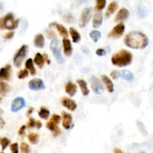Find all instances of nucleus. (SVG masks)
<instances>
[{
  "label": "nucleus",
  "mask_w": 153,
  "mask_h": 153,
  "mask_svg": "<svg viewBox=\"0 0 153 153\" xmlns=\"http://www.w3.org/2000/svg\"><path fill=\"white\" fill-rule=\"evenodd\" d=\"M124 43L128 47L131 49H142L149 44V39L143 33L140 31H131L126 35Z\"/></svg>",
  "instance_id": "obj_1"
},
{
  "label": "nucleus",
  "mask_w": 153,
  "mask_h": 153,
  "mask_svg": "<svg viewBox=\"0 0 153 153\" xmlns=\"http://www.w3.org/2000/svg\"><path fill=\"white\" fill-rule=\"evenodd\" d=\"M131 61H132V55L129 51L126 49H121L111 57L112 64L120 67L128 65L131 64Z\"/></svg>",
  "instance_id": "obj_2"
},
{
  "label": "nucleus",
  "mask_w": 153,
  "mask_h": 153,
  "mask_svg": "<svg viewBox=\"0 0 153 153\" xmlns=\"http://www.w3.org/2000/svg\"><path fill=\"white\" fill-rule=\"evenodd\" d=\"M28 49V46L27 45H23V46H22L19 48V49L17 51L16 55H14V58H13V64L16 67H21L22 61H23L24 58H25V56L27 55Z\"/></svg>",
  "instance_id": "obj_3"
},
{
  "label": "nucleus",
  "mask_w": 153,
  "mask_h": 153,
  "mask_svg": "<svg viewBox=\"0 0 153 153\" xmlns=\"http://www.w3.org/2000/svg\"><path fill=\"white\" fill-rule=\"evenodd\" d=\"M50 49L52 50V53H53L54 57L57 60V61L59 64H63L64 63V58H63L62 55H61V46H60V43L58 40L53 39L52 40L50 43Z\"/></svg>",
  "instance_id": "obj_4"
},
{
  "label": "nucleus",
  "mask_w": 153,
  "mask_h": 153,
  "mask_svg": "<svg viewBox=\"0 0 153 153\" xmlns=\"http://www.w3.org/2000/svg\"><path fill=\"white\" fill-rule=\"evenodd\" d=\"M19 25V19H14L13 13H8L4 17V28L8 30H13Z\"/></svg>",
  "instance_id": "obj_5"
},
{
  "label": "nucleus",
  "mask_w": 153,
  "mask_h": 153,
  "mask_svg": "<svg viewBox=\"0 0 153 153\" xmlns=\"http://www.w3.org/2000/svg\"><path fill=\"white\" fill-rule=\"evenodd\" d=\"M91 16H92V9H91V7H86V8L82 10L79 22L80 28H84V27L88 25L91 18Z\"/></svg>",
  "instance_id": "obj_6"
},
{
  "label": "nucleus",
  "mask_w": 153,
  "mask_h": 153,
  "mask_svg": "<svg viewBox=\"0 0 153 153\" xmlns=\"http://www.w3.org/2000/svg\"><path fill=\"white\" fill-rule=\"evenodd\" d=\"M124 31H125V25L123 22H120L115 25L113 29L108 33V37L119 38L123 34Z\"/></svg>",
  "instance_id": "obj_7"
},
{
  "label": "nucleus",
  "mask_w": 153,
  "mask_h": 153,
  "mask_svg": "<svg viewBox=\"0 0 153 153\" xmlns=\"http://www.w3.org/2000/svg\"><path fill=\"white\" fill-rule=\"evenodd\" d=\"M90 82H91V88H92L93 91L95 94H100L104 91V87H103L102 84L101 83L100 80L97 77L92 76L91 78Z\"/></svg>",
  "instance_id": "obj_8"
},
{
  "label": "nucleus",
  "mask_w": 153,
  "mask_h": 153,
  "mask_svg": "<svg viewBox=\"0 0 153 153\" xmlns=\"http://www.w3.org/2000/svg\"><path fill=\"white\" fill-rule=\"evenodd\" d=\"M25 106V101L22 97H16L11 103L10 109L13 112H17Z\"/></svg>",
  "instance_id": "obj_9"
},
{
  "label": "nucleus",
  "mask_w": 153,
  "mask_h": 153,
  "mask_svg": "<svg viewBox=\"0 0 153 153\" xmlns=\"http://www.w3.org/2000/svg\"><path fill=\"white\" fill-rule=\"evenodd\" d=\"M28 88L32 91H40L45 89V85L41 79H34L28 82Z\"/></svg>",
  "instance_id": "obj_10"
},
{
  "label": "nucleus",
  "mask_w": 153,
  "mask_h": 153,
  "mask_svg": "<svg viewBox=\"0 0 153 153\" xmlns=\"http://www.w3.org/2000/svg\"><path fill=\"white\" fill-rule=\"evenodd\" d=\"M61 104H62L63 106L67 108L68 110L72 111L76 110V108H77V105L75 102L74 100L67 98V97H63L61 99Z\"/></svg>",
  "instance_id": "obj_11"
},
{
  "label": "nucleus",
  "mask_w": 153,
  "mask_h": 153,
  "mask_svg": "<svg viewBox=\"0 0 153 153\" xmlns=\"http://www.w3.org/2000/svg\"><path fill=\"white\" fill-rule=\"evenodd\" d=\"M62 118H63V126L66 129H70L73 126L72 123V116L69 114L68 113L65 111L62 112Z\"/></svg>",
  "instance_id": "obj_12"
},
{
  "label": "nucleus",
  "mask_w": 153,
  "mask_h": 153,
  "mask_svg": "<svg viewBox=\"0 0 153 153\" xmlns=\"http://www.w3.org/2000/svg\"><path fill=\"white\" fill-rule=\"evenodd\" d=\"M63 47H64V52L67 56H70L73 52V47H72L71 42L69 39L63 38Z\"/></svg>",
  "instance_id": "obj_13"
},
{
  "label": "nucleus",
  "mask_w": 153,
  "mask_h": 153,
  "mask_svg": "<svg viewBox=\"0 0 153 153\" xmlns=\"http://www.w3.org/2000/svg\"><path fill=\"white\" fill-rule=\"evenodd\" d=\"M129 11L126 8H125V7H122L118 11V13H117L116 16H115V21L125 20V19H126L129 16Z\"/></svg>",
  "instance_id": "obj_14"
},
{
  "label": "nucleus",
  "mask_w": 153,
  "mask_h": 153,
  "mask_svg": "<svg viewBox=\"0 0 153 153\" xmlns=\"http://www.w3.org/2000/svg\"><path fill=\"white\" fill-rule=\"evenodd\" d=\"M10 72H11L10 65H7L4 67H2L0 70V79L8 80L10 76Z\"/></svg>",
  "instance_id": "obj_15"
},
{
  "label": "nucleus",
  "mask_w": 153,
  "mask_h": 153,
  "mask_svg": "<svg viewBox=\"0 0 153 153\" xmlns=\"http://www.w3.org/2000/svg\"><path fill=\"white\" fill-rule=\"evenodd\" d=\"M102 78V82H104L106 88H107L108 91L109 93H112L114 91V85H113V82H112V81L111 80L110 78L108 77L106 75H102V76H101Z\"/></svg>",
  "instance_id": "obj_16"
},
{
  "label": "nucleus",
  "mask_w": 153,
  "mask_h": 153,
  "mask_svg": "<svg viewBox=\"0 0 153 153\" xmlns=\"http://www.w3.org/2000/svg\"><path fill=\"white\" fill-rule=\"evenodd\" d=\"M102 12H97L94 15V19H93V26L94 28H99L102 23Z\"/></svg>",
  "instance_id": "obj_17"
},
{
  "label": "nucleus",
  "mask_w": 153,
  "mask_h": 153,
  "mask_svg": "<svg viewBox=\"0 0 153 153\" xmlns=\"http://www.w3.org/2000/svg\"><path fill=\"white\" fill-rule=\"evenodd\" d=\"M65 91L67 94H68L70 97H73L77 91V88L75 84L73 82H67L65 85Z\"/></svg>",
  "instance_id": "obj_18"
},
{
  "label": "nucleus",
  "mask_w": 153,
  "mask_h": 153,
  "mask_svg": "<svg viewBox=\"0 0 153 153\" xmlns=\"http://www.w3.org/2000/svg\"><path fill=\"white\" fill-rule=\"evenodd\" d=\"M34 45L37 48H43L45 44V39L44 37L42 34H38L36 35L34 41Z\"/></svg>",
  "instance_id": "obj_19"
},
{
  "label": "nucleus",
  "mask_w": 153,
  "mask_h": 153,
  "mask_svg": "<svg viewBox=\"0 0 153 153\" xmlns=\"http://www.w3.org/2000/svg\"><path fill=\"white\" fill-rule=\"evenodd\" d=\"M50 25H55V28H57V30L58 31V32L60 33L62 37H67L68 36V31H67V28L64 26V25H61L59 23H56V22H53V23H51Z\"/></svg>",
  "instance_id": "obj_20"
},
{
  "label": "nucleus",
  "mask_w": 153,
  "mask_h": 153,
  "mask_svg": "<svg viewBox=\"0 0 153 153\" xmlns=\"http://www.w3.org/2000/svg\"><path fill=\"white\" fill-rule=\"evenodd\" d=\"M77 83L79 84V87L81 88V91H82V93L83 94L84 96H87L89 94V90H88V84L83 79H79L77 81Z\"/></svg>",
  "instance_id": "obj_21"
},
{
  "label": "nucleus",
  "mask_w": 153,
  "mask_h": 153,
  "mask_svg": "<svg viewBox=\"0 0 153 153\" xmlns=\"http://www.w3.org/2000/svg\"><path fill=\"white\" fill-rule=\"evenodd\" d=\"M118 7V4L116 2V1H111L110 4H108V8L107 10H106V13H105V16L107 17L110 16L112 13H114L115 12V10H117Z\"/></svg>",
  "instance_id": "obj_22"
},
{
  "label": "nucleus",
  "mask_w": 153,
  "mask_h": 153,
  "mask_svg": "<svg viewBox=\"0 0 153 153\" xmlns=\"http://www.w3.org/2000/svg\"><path fill=\"white\" fill-rule=\"evenodd\" d=\"M46 127L47 128H49L50 131H52L53 132L54 136H57L61 133V130L60 128L57 126V125H55V123H52L51 121H49V122L46 123Z\"/></svg>",
  "instance_id": "obj_23"
},
{
  "label": "nucleus",
  "mask_w": 153,
  "mask_h": 153,
  "mask_svg": "<svg viewBox=\"0 0 153 153\" xmlns=\"http://www.w3.org/2000/svg\"><path fill=\"white\" fill-rule=\"evenodd\" d=\"M25 68L28 71L30 72L31 75L34 76L36 74V70L34 67V64H33V61L31 58H28L26 61H25Z\"/></svg>",
  "instance_id": "obj_24"
},
{
  "label": "nucleus",
  "mask_w": 153,
  "mask_h": 153,
  "mask_svg": "<svg viewBox=\"0 0 153 153\" xmlns=\"http://www.w3.org/2000/svg\"><path fill=\"white\" fill-rule=\"evenodd\" d=\"M120 76L123 79H124L126 81H128V82H131V81H132L133 79H134V75H133V73L126 70L121 71L120 73Z\"/></svg>",
  "instance_id": "obj_25"
},
{
  "label": "nucleus",
  "mask_w": 153,
  "mask_h": 153,
  "mask_svg": "<svg viewBox=\"0 0 153 153\" xmlns=\"http://www.w3.org/2000/svg\"><path fill=\"white\" fill-rule=\"evenodd\" d=\"M34 61L40 68H42V67H43V65H44L45 63V59L44 58H43V55H42L41 54L37 52V53L36 54L35 57H34Z\"/></svg>",
  "instance_id": "obj_26"
},
{
  "label": "nucleus",
  "mask_w": 153,
  "mask_h": 153,
  "mask_svg": "<svg viewBox=\"0 0 153 153\" xmlns=\"http://www.w3.org/2000/svg\"><path fill=\"white\" fill-rule=\"evenodd\" d=\"M10 91V87L7 83L0 81V95L5 96Z\"/></svg>",
  "instance_id": "obj_27"
},
{
  "label": "nucleus",
  "mask_w": 153,
  "mask_h": 153,
  "mask_svg": "<svg viewBox=\"0 0 153 153\" xmlns=\"http://www.w3.org/2000/svg\"><path fill=\"white\" fill-rule=\"evenodd\" d=\"M70 34L71 35L72 39H73V41L74 43H79L81 40V35L77 31H76L75 28H70Z\"/></svg>",
  "instance_id": "obj_28"
},
{
  "label": "nucleus",
  "mask_w": 153,
  "mask_h": 153,
  "mask_svg": "<svg viewBox=\"0 0 153 153\" xmlns=\"http://www.w3.org/2000/svg\"><path fill=\"white\" fill-rule=\"evenodd\" d=\"M49 111L44 107H42L38 112V115L42 119L46 120L49 117Z\"/></svg>",
  "instance_id": "obj_29"
},
{
  "label": "nucleus",
  "mask_w": 153,
  "mask_h": 153,
  "mask_svg": "<svg viewBox=\"0 0 153 153\" xmlns=\"http://www.w3.org/2000/svg\"><path fill=\"white\" fill-rule=\"evenodd\" d=\"M90 37H91V38L92 39L95 43H97V42H98V40H100V37H101V33L99 31L94 30V31H92L90 33Z\"/></svg>",
  "instance_id": "obj_30"
},
{
  "label": "nucleus",
  "mask_w": 153,
  "mask_h": 153,
  "mask_svg": "<svg viewBox=\"0 0 153 153\" xmlns=\"http://www.w3.org/2000/svg\"><path fill=\"white\" fill-rule=\"evenodd\" d=\"M28 140L32 144H37L39 140V135L36 133H30L28 134Z\"/></svg>",
  "instance_id": "obj_31"
},
{
  "label": "nucleus",
  "mask_w": 153,
  "mask_h": 153,
  "mask_svg": "<svg viewBox=\"0 0 153 153\" xmlns=\"http://www.w3.org/2000/svg\"><path fill=\"white\" fill-rule=\"evenodd\" d=\"M106 4V1L105 0H97V4H96V9L97 10H99V12L100 10H102L105 7Z\"/></svg>",
  "instance_id": "obj_32"
},
{
  "label": "nucleus",
  "mask_w": 153,
  "mask_h": 153,
  "mask_svg": "<svg viewBox=\"0 0 153 153\" xmlns=\"http://www.w3.org/2000/svg\"><path fill=\"white\" fill-rule=\"evenodd\" d=\"M0 143H1V148H2V149L4 150V149H6V148L7 147V146H8L9 143H10V140L7 139V137H3V138L0 139Z\"/></svg>",
  "instance_id": "obj_33"
},
{
  "label": "nucleus",
  "mask_w": 153,
  "mask_h": 153,
  "mask_svg": "<svg viewBox=\"0 0 153 153\" xmlns=\"http://www.w3.org/2000/svg\"><path fill=\"white\" fill-rule=\"evenodd\" d=\"M18 78L19 79H22L26 78L27 76H28V71L26 70V69H24V70H21L18 73Z\"/></svg>",
  "instance_id": "obj_34"
},
{
  "label": "nucleus",
  "mask_w": 153,
  "mask_h": 153,
  "mask_svg": "<svg viewBox=\"0 0 153 153\" xmlns=\"http://www.w3.org/2000/svg\"><path fill=\"white\" fill-rule=\"evenodd\" d=\"M20 149L22 153H29V146L26 143H22L20 145Z\"/></svg>",
  "instance_id": "obj_35"
},
{
  "label": "nucleus",
  "mask_w": 153,
  "mask_h": 153,
  "mask_svg": "<svg viewBox=\"0 0 153 153\" xmlns=\"http://www.w3.org/2000/svg\"><path fill=\"white\" fill-rule=\"evenodd\" d=\"M61 117L58 116V115L57 114H53L52 117H51L50 121L52 123H55V125H58V124L61 122Z\"/></svg>",
  "instance_id": "obj_36"
},
{
  "label": "nucleus",
  "mask_w": 153,
  "mask_h": 153,
  "mask_svg": "<svg viewBox=\"0 0 153 153\" xmlns=\"http://www.w3.org/2000/svg\"><path fill=\"white\" fill-rule=\"evenodd\" d=\"M138 13L141 17H143V16H146V13H147V10H146V7H143V6H140V7H139Z\"/></svg>",
  "instance_id": "obj_37"
},
{
  "label": "nucleus",
  "mask_w": 153,
  "mask_h": 153,
  "mask_svg": "<svg viewBox=\"0 0 153 153\" xmlns=\"http://www.w3.org/2000/svg\"><path fill=\"white\" fill-rule=\"evenodd\" d=\"M10 151H11V153H19V146H18L17 143H12L10 145Z\"/></svg>",
  "instance_id": "obj_38"
},
{
  "label": "nucleus",
  "mask_w": 153,
  "mask_h": 153,
  "mask_svg": "<svg viewBox=\"0 0 153 153\" xmlns=\"http://www.w3.org/2000/svg\"><path fill=\"white\" fill-rule=\"evenodd\" d=\"M36 122H37V121L34 120L33 118H30L29 120H28V124H27V125H28V128H32V127H35Z\"/></svg>",
  "instance_id": "obj_39"
},
{
  "label": "nucleus",
  "mask_w": 153,
  "mask_h": 153,
  "mask_svg": "<svg viewBox=\"0 0 153 153\" xmlns=\"http://www.w3.org/2000/svg\"><path fill=\"white\" fill-rule=\"evenodd\" d=\"M96 54L97 55H99V56H103V55H105L106 52L104 49H98L97 50V52H96Z\"/></svg>",
  "instance_id": "obj_40"
},
{
  "label": "nucleus",
  "mask_w": 153,
  "mask_h": 153,
  "mask_svg": "<svg viewBox=\"0 0 153 153\" xmlns=\"http://www.w3.org/2000/svg\"><path fill=\"white\" fill-rule=\"evenodd\" d=\"M13 35H14V31H9L4 34V37L6 39H10L13 37Z\"/></svg>",
  "instance_id": "obj_41"
},
{
  "label": "nucleus",
  "mask_w": 153,
  "mask_h": 153,
  "mask_svg": "<svg viewBox=\"0 0 153 153\" xmlns=\"http://www.w3.org/2000/svg\"><path fill=\"white\" fill-rule=\"evenodd\" d=\"M119 76H120V73L118 71H117V70H114V71L111 73V76L114 79H117L118 77H119Z\"/></svg>",
  "instance_id": "obj_42"
},
{
  "label": "nucleus",
  "mask_w": 153,
  "mask_h": 153,
  "mask_svg": "<svg viewBox=\"0 0 153 153\" xmlns=\"http://www.w3.org/2000/svg\"><path fill=\"white\" fill-rule=\"evenodd\" d=\"M25 126H21V128H19V131H18V134H19V135L20 136H23L24 134H25Z\"/></svg>",
  "instance_id": "obj_43"
},
{
  "label": "nucleus",
  "mask_w": 153,
  "mask_h": 153,
  "mask_svg": "<svg viewBox=\"0 0 153 153\" xmlns=\"http://www.w3.org/2000/svg\"><path fill=\"white\" fill-rule=\"evenodd\" d=\"M47 34L48 36H49V38H55V37H56V34H55V33L52 30H49V31H47Z\"/></svg>",
  "instance_id": "obj_44"
},
{
  "label": "nucleus",
  "mask_w": 153,
  "mask_h": 153,
  "mask_svg": "<svg viewBox=\"0 0 153 153\" xmlns=\"http://www.w3.org/2000/svg\"><path fill=\"white\" fill-rule=\"evenodd\" d=\"M0 28H4V17L0 18Z\"/></svg>",
  "instance_id": "obj_45"
},
{
  "label": "nucleus",
  "mask_w": 153,
  "mask_h": 153,
  "mask_svg": "<svg viewBox=\"0 0 153 153\" xmlns=\"http://www.w3.org/2000/svg\"><path fill=\"white\" fill-rule=\"evenodd\" d=\"M35 127L37 128H40L42 127V123L40 122V121H37V122H36Z\"/></svg>",
  "instance_id": "obj_46"
},
{
  "label": "nucleus",
  "mask_w": 153,
  "mask_h": 153,
  "mask_svg": "<svg viewBox=\"0 0 153 153\" xmlns=\"http://www.w3.org/2000/svg\"><path fill=\"white\" fill-rule=\"evenodd\" d=\"M33 111H34L33 108H28V110L27 111V116H28V115L31 114L33 112Z\"/></svg>",
  "instance_id": "obj_47"
},
{
  "label": "nucleus",
  "mask_w": 153,
  "mask_h": 153,
  "mask_svg": "<svg viewBox=\"0 0 153 153\" xmlns=\"http://www.w3.org/2000/svg\"><path fill=\"white\" fill-rule=\"evenodd\" d=\"M43 58H44L45 61H47L48 64H50V61H49V58H48V55H47L44 54V55H43Z\"/></svg>",
  "instance_id": "obj_48"
},
{
  "label": "nucleus",
  "mask_w": 153,
  "mask_h": 153,
  "mask_svg": "<svg viewBox=\"0 0 153 153\" xmlns=\"http://www.w3.org/2000/svg\"><path fill=\"white\" fill-rule=\"evenodd\" d=\"M114 153H123L122 150H120V149H117V148L114 149Z\"/></svg>",
  "instance_id": "obj_49"
},
{
  "label": "nucleus",
  "mask_w": 153,
  "mask_h": 153,
  "mask_svg": "<svg viewBox=\"0 0 153 153\" xmlns=\"http://www.w3.org/2000/svg\"><path fill=\"white\" fill-rule=\"evenodd\" d=\"M4 122L2 120H0V126H1V128H2L3 126H4Z\"/></svg>",
  "instance_id": "obj_50"
},
{
  "label": "nucleus",
  "mask_w": 153,
  "mask_h": 153,
  "mask_svg": "<svg viewBox=\"0 0 153 153\" xmlns=\"http://www.w3.org/2000/svg\"><path fill=\"white\" fill-rule=\"evenodd\" d=\"M1 97H0V102H1Z\"/></svg>",
  "instance_id": "obj_51"
},
{
  "label": "nucleus",
  "mask_w": 153,
  "mask_h": 153,
  "mask_svg": "<svg viewBox=\"0 0 153 153\" xmlns=\"http://www.w3.org/2000/svg\"><path fill=\"white\" fill-rule=\"evenodd\" d=\"M140 153H145L144 152H140Z\"/></svg>",
  "instance_id": "obj_52"
},
{
  "label": "nucleus",
  "mask_w": 153,
  "mask_h": 153,
  "mask_svg": "<svg viewBox=\"0 0 153 153\" xmlns=\"http://www.w3.org/2000/svg\"><path fill=\"white\" fill-rule=\"evenodd\" d=\"M1 153H3V152H1Z\"/></svg>",
  "instance_id": "obj_53"
}]
</instances>
